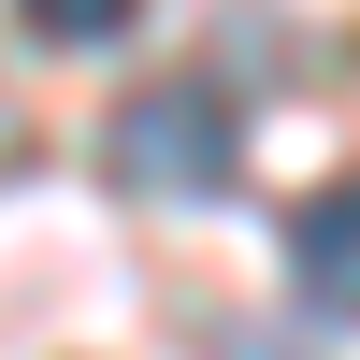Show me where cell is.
Instances as JSON below:
<instances>
[{
  "instance_id": "obj_1",
  "label": "cell",
  "mask_w": 360,
  "mask_h": 360,
  "mask_svg": "<svg viewBox=\"0 0 360 360\" xmlns=\"http://www.w3.org/2000/svg\"><path fill=\"white\" fill-rule=\"evenodd\" d=\"M231 173H245V130H231L217 86H144V101H115V188H144V202H217Z\"/></svg>"
},
{
  "instance_id": "obj_2",
  "label": "cell",
  "mask_w": 360,
  "mask_h": 360,
  "mask_svg": "<svg viewBox=\"0 0 360 360\" xmlns=\"http://www.w3.org/2000/svg\"><path fill=\"white\" fill-rule=\"evenodd\" d=\"M288 274H303V303L360 317V173H332V188L288 217Z\"/></svg>"
},
{
  "instance_id": "obj_3",
  "label": "cell",
  "mask_w": 360,
  "mask_h": 360,
  "mask_svg": "<svg viewBox=\"0 0 360 360\" xmlns=\"http://www.w3.org/2000/svg\"><path fill=\"white\" fill-rule=\"evenodd\" d=\"M29 29H44V44H115L130 0H29Z\"/></svg>"
}]
</instances>
